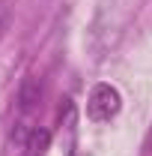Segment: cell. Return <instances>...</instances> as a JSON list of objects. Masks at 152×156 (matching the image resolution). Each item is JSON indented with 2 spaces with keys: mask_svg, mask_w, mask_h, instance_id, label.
I'll list each match as a JSON object with an SVG mask.
<instances>
[{
  "mask_svg": "<svg viewBox=\"0 0 152 156\" xmlns=\"http://www.w3.org/2000/svg\"><path fill=\"white\" fill-rule=\"evenodd\" d=\"M48 144H51V132L48 129H30V135H27V156H45Z\"/></svg>",
  "mask_w": 152,
  "mask_h": 156,
  "instance_id": "7a4b0ae2",
  "label": "cell"
},
{
  "mask_svg": "<svg viewBox=\"0 0 152 156\" xmlns=\"http://www.w3.org/2000/svg\"><path fill=\"white\" fill-rule=\"evenodd\" d=\"M3 27H6V21H3V18H0V36H3Z\"/></svg>",
  "mask_w": 152,
  "mask_h": 156,
  "instance_id": "5b68a950",
  "label": "cell"
},
{
  "mask_svg": "<svg viewBox=\"0 0 152 156\" xmlns=\"http://www.w3.org/2000/svg\"><path fill=\"white\" fill-rule=\"evenodd\" d=\"M36 102H39V84L36 81H27L21 87V111H30Z\"/></svg>",
  "mask_w": 152,
  "mask_h": 156,
  "instance_id": "3957f363",
  "label": "cell"
},
{
  "mask_svg": "<svg viewBox=\"0 0 152 156\" xmlns=\"http://www.w3.org/2000/svg\"><path fill=\"white\" fill-rule=\"evenodd\" d=\"M140 156H152V126H149V132H146V141H143V153Z\"/></svg>",
  "mask_w": 152,
  "mask_h": 156,
  "instance_id": "277c9868",
  "label": "cell"
},
{
  "mask_svg": "<svg viewBox=\"0 0 152 156\" xmlns=\"http://www.w3.org/2000/svg\"><path fill=\"white\" fill-rule=\"evenodd\" d=\"M119 108H122V96H119V90H116L114 84H95L93 90H90V99H87V117L93 120V123H107V120H114L119 114Z\"/></svg>",
  "mask_w": 152,
  "mask_h": 156,
  "instance_id": "6da1fadb",
  "label": "cell"
}]
</instances>
